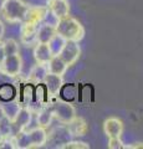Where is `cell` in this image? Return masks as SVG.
<instances>
[{"label":"cell","instance_id":"1","mask_svg":"<svg viewBox=\"0 0 143 149\" xmlns=\"http://www.w3.org/2000/svg\"><path fill=\"white\" fill-rule=\"evenodd\" d=\"M56 32L61 35L63 39L67 41H80L85 36V29L81 25V22L76 20L75 17H71L70 15L60 19L56 22Z\"/></svg>","mask_w":143,"mask_h":149},{"label":"cell","instance_id":"2","mask_svg":"<svg viewBox=\"0 0 143 149\" xmlns=\"http://www.w3.org/2000/svg\"><path fill=\"white\" fill-rule=\"evenodd\" d=\"M29 10V5L22 0H4L1 13L9 22H22Z\"/></svg>","mask_w":143,"mask_h":149},{"label":"cell","instance_id":"3","mask_svg":"<svg viewBox=\"0 0 143 149\" xmlns=\"http://www.w3.org/2000/svg\"><path fill=\"white\" fill-rule=\"evenodd\" d=\"M21 67H22V60L19 54L5 56L1 63H0V71L10 77L17 76L21 71Z\"/></svg>","mask_w":143,"mask_h":149},{"label":"cell","instance_id":"4","mask_svg":"<svg viewBox=\"0 0 143 149\" xmlns=\"http://www.w3.org/2000/svg\"><path fill=\"white\" fill-rule=\"evenodd\" d=\"M80 55L81 47L78 45V41H66L65 46H63V49L59 56L66 62L67 66H72L80 58Z\"/></svg>","mask_w":143,"mask_h":149},{"label":"cell","instance_id":"5","mask_svg":"<svg viewBox=\"0 0 143 149\" xmlns=\"http://www.w3.org/2000/svg\"><path fill=\"white\" fill-rule=\"evenodd\" d=\"M52 113L57 118L59 122H61L63 124H67L70 120H72L76 117L75 107L71 103H68V102H57L55 104Z\"/></svg>","mask_w":143,"mask_h":149},{"label":"cell","instance_id":"6","mask_svg":"<svg viewBox=\"0 0 143 149\" xmlns=\"http://www.w3.org/2000/svg\"><path fill=\"white\" fill-rule=\"evenodd\" d=\"M47 9L56 20L70 15V4L67 0H47Z\"/></svg>","mask_w":143,"mask_h":149},{"label":"cell","instance_id":"7","mask_svg":"<svg viewBox=\"0 0 143 149\" xmlns=\"http://www.w3.org/2000/svg\"><path fill=\"white\" fill-rule=\"evenodd\" d=\"M103 132L108 138H118L123 133V122L117 117H110L103 123Z\"/></svg>","mask_w":143,"mask_h":149},{"label":"cell","instance_id":"8","mask_svg":"<svg viewBox=\"0 0 143 149\" xmlns=\"http://www.w3.org/2000/svg\"><path fill=\"white\" fill-rule=\"evenodd\" d=\"M47 13H49L47 6L46 8L45 6H33V8L29 6V10H27L26 16H25L22 22H30V24H34V25L39 26L46 19Z\"/></svg>","mask_w":143,"mask_h":149},{"label":"cell","instance_id":"9","mask_svg":"<svg viewBox=\"0 0 143 149\" xmlns=\"http://www.w3.org/2000/svg\"><path fill=\"white\" fill-rule=\"evenodd\" d=\"M70 137L71 134L68 132L67 127H57L52 129V132L47 134V143H51V144H56V148H61L63 144L67 143L70 141Z\"/></svg>","mask_w":143,"mask_h":149},{"label":"cell","instance_id":"10","mask_svg":"<svg viewBox=\"0 0 143 149\" xmlns=\"http://www.w3.org/2000/svg\"><path fill=\"white\" fill-rule=\"evenodd\" d=\"M44 85H45V88H46V91H47V93H50L51 96H56V95H59V92L61 91V88L63 87L62 76L49 72L44 80Z\"/></svg>","mask_w":143,"mask_h":149},{"label":"cell","instance_id":"11","mask_svg":"<svg viewBox=\"0 0 143 149\" xmlns=\"http://www.w3.org/2000/svg\"><path fill=\"white\" fill-rule=\"evenodd\" d=\"M56 35V26L50 22H41L36 30V39L38 42L49 44V41Z\"/></svg>","mask_w":143,"mask_h":149},{"label":"cell","instance_id":"12","mask_svg":"<svg viewBox=\"0 0 143 149\" xmlns=\"http://www.w3.org/2000/svg\"><path fill=\"white\" fill-rule=\"evenodd\" d=\"M36 30H38V25L30 24V22H22L21 41L26 46H33L35 42L38 44V39H36Z\"/></svg>","mask_w":143,"mask_h":149},{"label":"cell","instance_id":"13","mask_svg":"<svg viewBox=\"0 0 143 149\" xmlns=\"http://www.w3.org/2000/svg\"><path fill=\"white\" fill-rule=\"evenodd\" d=\"M67 129L70 132L71 137H82L87 133V123L84 118L81 117H75L72 120L67 123Z\"/></svg>","mask_w":143,"mask_h":149},{"label":"cell","instance_id":"14","mask_svg":"<svg viewBox=\"0 0 143 149\" xmlns=\"http://www.w3.org/2000/svg\"><path fill=\"white\" fill-rule=\"evenodd\" d=\"M29 137L31 141V148H40L47 143V133H46L45 128L39 127V125L30 130Z\"/></svg>","mask_w":143,"mask_h":149},{"label":"cell","instance_id":"15","mask_svg":"<svg viewBox=\"0 0 143 149\" xmlns=\"http://www.w3.org/2000/svg\"><path fill=\"white\" fill-rule=\"evenodd\" d=\"M52 52L49 47V44L44 42H38L34 49V57L36 60V62L39 63H47L52 57Z\"/></svg>","mask_w":143,"mask_h":149},{"label":"cell","instance_id":"16","mask_svg":"<svg viewBox=\"0 0 143 149\" xmlns=\"http://www.w3.org/2000/svg\"><path fill=\"white\" fill-rule=\"evenodd\" d=\"M47 65V68H49V72H51V73H55V74H60V76H62L63 73L66 72V70H67V65L66 62L63 61V60L60 57L59 55L56 56H52L51 60L46 63Z\"/></svg>","mask_w":143,"mask_h":149},{"label":"cell","instance_id":"17","mask_svg":"<svg viewBox=\"0 0 143 149\" xmlns=\"http://www.w3.org/2000/svg\"><path fill=\"white\" fill-rule=\"evenodd\" d=\"M47 73H49L47 65L38 62V65H35V66L31 68L30 74H29V80L35 83H41V82H44Z\"/></svg>","mask_w":143,"mask_h":149},{"label":"cell","instance_id":"18","mask_svg":"<svg viewBox=\"0 0 143 149\" xmlns=\"http://www.w3.org/2000/svg\"><path fill=\"white\" fill-rule=\"evenodd\" d=\"M31 122V112L30 109L27 108H19V111H17V113L15 116V118H14L13 123H15L17 127L20 128H25L26 125H29Z\"/></svg>","mask_w":143,"mask_h":149},{"label":"cell","instance_id":"19","mask_svg":"<svg viewBox=\"0 0 143 149\" xmlns=\"http://www.w3.org/2000/svg\"><path fill=\"white\" fill-rule=\"evenodd\" d=\"M66 39H63V37L61 35H59L57 32H56V35H55L51 40L49 41V47L50 50H51V52L54 56H56V55H60V52L62 51L63 49V46H65L66 44Z\"/></svg>","mask_w":143,"mask_h":149},{"label":"cell","instance_id":"20","mask_svg":"<svg viewBox=\"0 0 143 149\" xmlns=\"http://www.w3.org/2000/svg\"><path fill=\"white\" fill-rule=\"evenodd\" d=\"M16 95L15 87L10 83H4L0 86V100L4 102H10Z\"/></svg>","mask_w":143,"mask_h":149},{"label":"cell","instance_id":"21","mask_svg":"<svg viewBox=\"0 0 143 149\" xmlns=\"http://www.w3.org/2000/svg\"><path fill=\"white\" fill-rule=\"evenodd\" d=\"M52 117H54V113L49 109H41L39 113H38V124L39 127H43V128H47L51 125L52 122Z\"/></svg>","mask_w":143,"mask_h":149},{"label":"cell","instance_id":"22","mask_svg":"<svg viewBox=\"0 0 143 149\" xmlns=\"http://www.w3.org/2000/svg\"><path fill=\"white\" fill-rule=\"evenodd\" d=\"M14 139H15V147L16 148H20V149L31 148V141H30L29 133L20 132L14 137Z\"/></svg>","mask_w":143,"mask_h":149},{"label":"cell","instance_id":"23","mask_svg":"<svg viewBox=\"0 0 143 149\" xmlns=\"http://www.w3.org/2000/svg\"><path fill=\"white\" fill-rule=\"evenodd\" d=\"M3 46H4V52H5V56L19 54V44H17L15 40L9 39L6 41H4Z\"/></svg>","mask_w":143,"mask_h":149},{"label":"cell","instance_id":"24","mask_svg":"<svg viewBox=\"0 0 143 149\" xmlns=\"http://www.w3.org/2000/svg\"><path fill=\"white\" fill-rule=\"evenodd\" d=\"M1 108H3V112H4V116H6V117L13 122L20 107H19V104H16V103H8L6 106L1 107Z\"/></svg>","mask_w":143,"mask_h":149},{"label":"cell","instance_id":"25","mask_svg":"<svg viewBox=\"0 0 143 149\" xmlns=\"http://www.w3.org/2000/svg\"><path fill=\"white\" fill-rule=\"evenodd\" d=\"M0 132L4 137L11 136V120L6 116L0 118Z\"/></svg>","mask_w":143,"mask_h":149},{"label":"cell","instance_id":"26","mask_svg":"<svg viewBox=\"0 0 143 149\" xmlns=\"http://www.w3.org/2000/svg\"><path fill=\"white\" fill-rule=\"evenodd\" d=\"M61 148L65 149H89L90 146L85 142H78V141H68L67 143H65Z\"/></svg>","mask_w":143,"mask_h":149},{"label":"cell","instance_id":"27","mask_svg":"<svg viewBox=\"0 0 143 149\" xmlns=\"http://www.w3.org/2000/svg\"><path fill=\"white\" fill-rule=\"evenodd\" d=\"M108 148L110 149H122V148H124L123 142L121 141V137H118V138H110Z\"/></svg>","mask_w":143,"mask_h":149},{"label":"cell","instance_id":"28","mask_svg":"<svg viewBox=\"0 0 143 149\" xmlns=\"http://www.w3.org/2000/svg\"><path fill=\"white\" fill-rule=\"evenodd\" d=\"M124 148L130 149H143V143H135L132 146H124Z\"/></svg>","mask_w":143,"mask_h":149},{"label":"cell","instance_id":"29","mask_svg":"<svg viewBox=\"0 0 143 149\" xmlns=\"http://www.w3.org/2000/svg\"><path fill=\"white\" fill-rule=\"evenodd\" d=\"M5 57V52H4V46H3V42H0V63Z\"/></svg>","mask_w":143,"mask_h":149},{"label":"cell","instance_id":"30","mask_svg":"<svg viewBox=\"0 0 143 149\" xmlns=\"http://www.w3.org/2000/svg\"><path fill=\"white\" fill-rule=\"evenodd\" d=\"M4 32H5V26H4V24L1 21H0V40L3 39V36H4Z\"/></svg>","mask_w":143,"mask_h":149},{"label":"cell","instance_id":"31","mask_svg":"<svg viewBox=\"0 0 143 149\" xmlns=\"http://www.w3.org/2000/svg\"><path fill=\"white\" fill-rule=\"evenodd\" d=\"M3 139H4V136L1 134V132H0V144H1V142H3Z\"/></svg>","mask_w":143,"mask_h":149}]
</instances>
